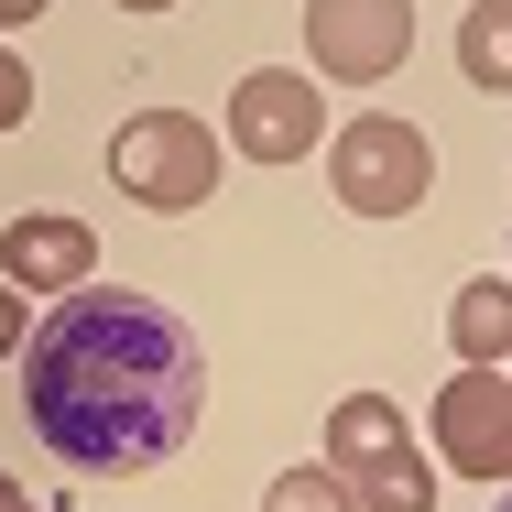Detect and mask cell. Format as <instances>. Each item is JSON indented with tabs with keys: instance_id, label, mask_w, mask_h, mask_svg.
Wrapping results in <instances>:
<instances>
[{
	"instance_id": "cell-15",
	"label": "cell",
	"mask_w": 512,
	"mask_h": 512,
	"mask_svg": "<svg viewBox=\"0 0 512 512\" xmlns=\"http://www.w3.org/2000/svg\"><path fill=\"white\" fill-rule=\"evenodd\" d=\"M0 512H44V502H33V491H22V480H11V469H0Z\"/></svg>"
},
{
	"instance_id": "cell-17",
	"label": "cell",
	"mask_w": 512,
	"mask_h": 512,
	"mask_svg": "<svg viewBox=\"0 0 512 512\" xmlns=\"http://www.w3.org/2000/svg\"><path fill=\"white\" fill-rule=\"evenodd\" d=\"M502 371H512V360H502Z\"/></svg>"
},
{
	"instance_id": "cell-11",
	"label": "cell",
	"mask_w": 512,
	"mask_h": 512,
	"mask_svg": "<svg viewBox=\"0 0 512 512\" xmlns=\"http://www.w3.org/2000/svg\"><path fill=\"white\" fill-rule=\"evenodd\" d=\"M262 512H360V502H349V480H338L327 458H306V469H284V480L262 491Z\"/></svg>"
},
{
	"instance_id": "cell-3",
	"label": "cell",
	"mask_w": 512,
	"mask_h": 512,
	"mask_svg": "<svg viewBox=\"0 0 512 512\" xmlns=\"http://www.w3.org/2000/svg\"><path fill=\"white\" fill-rule=\"evenodd\" d=\"M218 175H229V142L207 131L197 109H131V120L109 131V186H120L131 207H153V218L207 207Z\"/></svg>"
},
{
	"instance_id": "cell-7",
	"label": "cell",
	"mask_w": 512,
	"mask_h": 512,
	"mask_svg": "<svg viewBox=\"0 0 512 512\" xmlns=\"http://www.w3.org/2000/svg\"><path fill=\"white\" fill-rule=\"evenodd\" d=\"M436 469L512 491V371H458L436 393Z\"/></svg>"
},
{
	"instance_id": "cell-4",
	"label": "cell",
	"mask_w": 512,
	"mask_h": 512,
	"mask_svg": "<svg viewBox=\"0 0 512 512\" xmlns=\"http://www.w3.org/2000/svg\"><path fill=\"white\" fill-rule=\"evenodd\" d=\"M327 197L349 207V218H414V207L436 197V142L393 120V109H360L349 131H327Z\"/></svg>"
},
{
	"instance_id": "cell-10",
	"label": "cell",
	"mask_w": 512,
	"mask_h": 512,
	"mask_svg": "<svg viewBox=\"0 0 512 512\" xmlns=\"http://www.w3.org/2000/svg\"><path fill=\"white\" fill-rule=\"evenodd\" d=\"M458 77L512 99V0H469L458 11Z\"/></svg>"
},
{
	"instance_id": "cell-14",
	"label": "cell",
	"mask_w": 512,
	"mask_h": 512,
	"mask_svg": "<svg viewBox=\"0 0 512 512\" xmlns=\"http://www.w3.org/2000/svg\"><path fill=\"white\" fill-rule=\"evenodd\" d=\"M55 0H0V33H22V22H44Z\"/></svg>"
},
{
	"instance_id": "cell-5",
	"label": "cell",
	"mask_w": 512,
	"mask_h": 512,
	"mask_svg": "<svg viewBox=\"0 0 512 512\" xmlns=\"http://www.w3.org/2000/svg\"><path fill=\"white\" fill-rule=\"evenodd\" d=\"M414 55V0H306V66L327 88H382Z\"/></svg>"
},
{
	"instance_id": "cell-8",
	"label": "cell",
	"mask_w": 512,
	"mask_h": 512,
	"mask_svg": "<svg viewBox=\"0 0 512 512\" xmlns=\"http://www.w3.org/2000/svg\"><path fill=\"white\" fill-rule=\"evenodd\" d=\"M0 284L11 295H88L99 284V229L88 218H55V207H33V218H11L0 229Z\"/></svg>"
},
{
	"instance_id": "cell-18",
	"label": "cell",
	"mask_w": 512,
	"mask_h": 512,
	"mask_svg": "<svg viewBox=\"0 0 512 512\" xmlns=\"http://www.w3.org/2000/svg\"><path fill=\"white\" fill-rule=\"evenodd\" d=\"M502 512H512V502H502Z\"/></svg>"
},
{
	"instance_id": "cell-9",
	"label": "cell",
	"mask_w": 512,
	"mask_h": 512,
	"mask_svg": "<svg viewBox=\"0 0 512 512\" xmlns=\"http://www.w3.org/2000/svg\"><path fill=\"white\" fill-rule=\"evenodd\" d=\"M447 349H458L469 371H502L512 360V273H469V284L447 295Z\"/></svg>"
},
{
	"instance_id": "cell-6",
	"label": "cell",
	"mask_w": 512,
	"mask_h": 512,
	"mask_svg": "<svg viewBox=\"0 0 512 512\" xmlns=\"http://www.w3.org/2000/svg\"><path fill=\"white\" fill-rule=\"evenodd\" d=\"M229 153H251V164H306V153H327V88H316L306 66H251L229 88Z\"/></svg>"
},
{
	"instance_id": "cell-16",
	"label": "cell",
	"mask_w": 512,
	"mask_h": 512,
	"mask_svg": "<svg viewBox=\"0 0 512 512\" xmlns=\"http://www.w3.org/2000/svg\"><path fill=\"white\" fill-rule=\"evenodd\" d=\"M120 11H175V0H120Z\"/></svg>"
},
{
	"instance_id": "cell-13",
	"label": "cell",
	"mask_w": 512,
	"mask_h": 512,
	"mask_svg": "<svg viewBox=\"0 0 512 512\" xmlns=\"http://www.w3.org/2000/svg\"><path fill=\"white\" fill-rule=\"evenodd\" d=\"M22 338H33V316H22V295L0 284V360H22Z\"/></svg>"
},
{
	"instance_id": "cell-2",
	"label": "cell",
	"mask_w": 512,
	"mask_h": 512,
	"mask_svg": "<svg viewBox=\"0 0 512 512\" xmlns=\"http://www.w3.org/2000/svg\"><path fill=\"white\" fill-rule=\"evenodd\" d=\"M327 469L360 512H436V458L414 447V414L393 393H338L327 404Z\"/></svg>"
},
{
	"instance_id": "cell-1",
	"label": "cell",
	"mask_w": 512,
	"mask_h": 512,
	"mask_svg": "<svg viewBox=\"0 0 512 512\" xmlns=\"http://www.w3.org/2000/svg\"><path fill=\"white\" fill-rule=\"evenodd\" d=\"M207 404V349L164 295L88 284L22 338V414L77 480H142L164 469Z\"/></svg>"
},
{
	"instance_id": "cell-12",
	"label": "cell",
	"mask_w": 512,
	"mask_h": 512,
	"mask_svg": "<svg viewBox=\"0 0 512 512\" xmlns=\"http://www.w3.org/2000/svg\"><path fill=\"white\" fill-rule=\"evenodd\" d=\"M22 120H33V66L0 44V131H22Z\"/></svg>"
}]
</instances>
